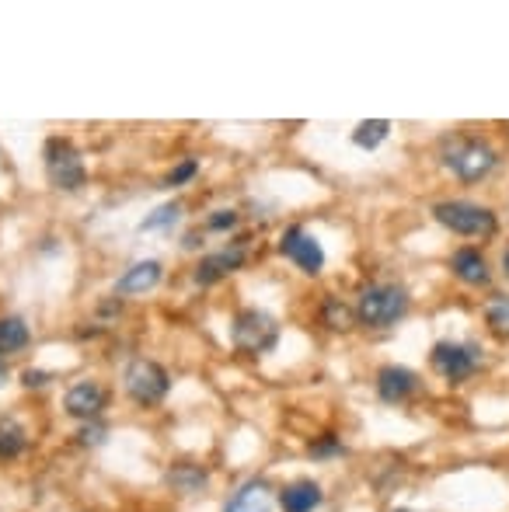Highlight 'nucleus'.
<instances>
[{
	"label": "nucleus",
	"instance_id": "nucleus-1",
	"mask_svg": "<svg viewBox=\"0 0 509 512\" xmlns=\"http://www.w3.org/2000/svg\"><path fill=\"white\" fill-rule=\"evenodd\" d=\"M408 310V290L394 283H374L360 293L356 314L367 328H391L394 321H401Z\"/></svg>",
	"mask_w": 509,
	"mask_h": 512
},
{
	"label": "nucleus",
	"instance_id": "nucleus-2",
	"mask_svg": "<svg viewBox=\"0 0 509 512\" xmlns=\"http://www.w3.org/2000/svg\"><path fill=\"white\" fill-rule=\"evenodd\" d=\"M496 161H499L496 150L482 140H471V136H457V140H450L447 147H443V164H447L457 178H464V182L485 178L496 168Z\"/></svg>",
	"mask_w": 509,
	"mask_h": 512
},
{
	"label": "nucleus",
	"instance_id": "nucleus-3",
	"mask_svg": "<svg viewBox=\"0 0 509 512\" xmlns=\"http://www.w3.org/2000/svg\"><path fill=\"white\" fill-rule=\"evenodd\" d=\"M433 216L443 223L447 230L464 237H489L496 230V213L478 203H464V199H454V203H440L433 209Z\"/></svg>",
	"mask_w": 509,
	"mask_h": 512
},
{
	"label": "nucleus",
	"instance_id": "nucleus-4",
	"mask_svg": "<svg viewBox=\"0 0 509 512\" xmlns=\"http://www.w3.org/2000/svg\"><path fill=\"white\" fill-rule=\"evenodd\" d=\"M46 171H49V182H53L56 189L74 192L84 185V161H81V154H77L74 143L63 140V136L46 140Z\"/></svg>",
	"mask_w": 509,
	"mask_h": 512
},
{
	"label": "nucleus",
	"instance_id": "nucleus-5",
	"mask_svg": "<svg viewBox=\"0 0 509 512\" xmlns=\"http://www.w3.org/2000/svg\"><path fill=\"white\" fill-rule=\"evenodd\" d=\"M482 366V349L475 342H440L433 349V370L450 384H464Z\"/></svg>",
	"mask_w": 509,
	"mask_h": 512
},
{
	"label": "nucleus",
	"instance_id": "nucleus-6",
	"mask_svg": "<svg viewBox=\"0 0 509 512\" xmlns=\"http://www.w3.org/2000/svg\"><path fill=\"white\" fill-rule=\"evenodd\" d=\"M126 391L133 401H140V405H157V401L168 394L171 380L168 373H164V366H157L154 359H133V363L126 366Z\"/></svg>",
	"mask_w": 509,
	"mask_h": 512
},
{
	"label": "nucleus",
	"instance_id": "nucleus-7",
	"mask_svg": "<svg viewBox=\"0 0 509 512\" xmlns=\"http://www.w3.org/2000/svg\"><path fill=\"white\" fill-rule=\"evenodd\" d=\"M231 335L241 352H269L279 338V324L269 314H262V310H241L234 317Z\"/></svg>",
	"mask_w": 509,
	"mask_h": 512
},
{
	"label": "nucleus",
	"instance_id": "nucleus-8",
	"mask_svg": "<svg viewBox=\"0 0 509 512\" xmlns=\"http://www.w3.org/2000/svg\"><path fill=\"white\" fill-rule=\"evenodd\" d=\"M279 251H283L300 272H307V276H318V272L325 269V248H321L318 237L307 234L304 227L286 230L283 241H279Z\"/></svg>",
	"mask_w": 509,
	"mask_h": 512
},
{
	"label": "nucleus",
	"instance_id": "nucleus-9",
	"mask_svg": "<svg viewBox=\"0 0 509 512\" xmlns=\"http://www.w3.org/2000/svg\"><path fill=\"white\" fill-rule=\"evenodd\" d=\"M415 391H419V377L408 366H384L377 373V394H381V401H387V405H401Z\"/></svg>",
	"mask_w": 509,
	"mask_h": 512
},
{
	"label": "nucleus",
	"instance_id": "nucleus-10",
	"mask_svg": "<svg viewBox=\"0 0 509 512\" xmlns=\"http://www.w3.org/2000/svg\"><path fill=\"white\" fill-rule=\"evenodd\" d=\"M105 401H109V394H105L102 384H95V380H81V384H74L67 391V411L74 418H98L105 408Z\"/></svg>",
	"mask_w": 509,
	"mask_h": 512
},
{
	"label": "nucleus",
	"instance_id": "nucleus-11",
	"mask_svg": "<svg viewBox=\"0 0 509 512\" xmlns=\"http://www.w3.org/2000/svg\"><path fill=\"white\" fill-rule=\"evenodd\" d=\"M241 265H245V248H241V244H234V248H224V251H217V255H210V258H203V262H199L196 283L210 286V283H217V279L231 276V272L241 269Z\"/></svg>",
	"mask_w": 509,
	"mask_h": 512
},
{
	"label": "nucleus",
	"instance_id": "nucleus-12",
	"mask_svg": "<svg viewBox=\"0 0 509 512\" xmlns=\"http://www.w3.org/2000/svg\"><path fill=\"white\" fill-rule=\"evenodd\" d=\"M450 269H454V276L461 279V283H468V286H489V279H492L489 262H485V255L478 248L454 251V262H450Z\"/></svg>",
	"mask_w": 509,
	"mask_h": 512
},
{
	"label": "nucleus",
	"instance_id": "nucleus-13",
	"mask_svg": "<svg viewBox=\"0 0 509 512\" xmlns=\"http://www.w3.org/2000/svg\"><path fill=\"white\" fill-rule=\"evenodd\" d=\"M157 283H161V262H136V265H129L123 276H119L116 293H126V297H133V293L154 290Z\"/></svg>",
	"mask_w": 509,
	"mask_h": 512
},
{
	"label": "nucleus",
	"instance_id": "nucleus-14",
	"mask_svg": "<svg viewBox=\"0 0 509 512\" xmlns=\"http://www.w3.org/2000/svg\"><path fill=\"white\" fill-rule=\"evenodd\" d=\"M321 488L314 485V481H293V485H286L283 492H279V506L283 512H314L321 506Z\"/></svg>",
	"mask_w": 509,
	"mask_h": 512
},
{
	"label": "nucleus",
	"instance_id": "nucleus-15",
	"mask_svg": "<svg viewBox=\"0 0 509 512\" xmlns=\"http://www.w3.org/2000/svg\"><path fill=\"white\" fill-rule=\"evenodd\" d=\"M224 512H272V488L265 485V481H248V485L227 502Z\"/></svg>",
	"mask_w": 509,
	"mask_h": 512
},
{
	"label": "nucleus",
	"instance_id": "nucleus-16",
	"mask_svg": "<svg viewBox=\"0 0 509 512\" xmlns=\"http://www.w3.org/2000/svg\"><path fill=\"white\" fill-rule=\"evenodd\" d=\"M28 446V432L18 418H0V460H14Z\"/></svg>",
	"mask_w": 509,
	"mask_h": 512
},
{
	"label": "nucleus",
	"instance_id": "nucleus-17",
	"mask_svg": "<svg viewBox=\"0 0 509 512\" xmlns=\"http://www.w3.org/2000/svg\"><path fill=\"white\" fill-rule=\"evenodd\" d=\"M387 133H391V122H387V119H367V122H360V126H356L353 143H356V147H363V150H374V147H381V143L387 140Z\"/></svg>",
	"mask_w": 509,
	"mask_h": 512
},
{
	"label": "nucleus",
	"instance_id": "nucleus-18",
	"mask_svg": "<svg viewBox=\"0 0 509 512\" xmlns=\"http://www.w3.org/2000/svg\"><path fill=\"white\" fill-rule=\"evenodd\" d=\"M28 345V328L21 317H0V352H18Z\"/></svg>",
	"mask_w": 509,
	"mask_h": 512
},
{
	"label": "nucleus",
	"instance_id": "nucleus-19",
	"mask_svg": "<svg viewBox=\"0 0 509 512\" xmlns=\"http://www.w3.org/2000/svg\"><path fill=\"white\" fill-rule=\"evenodd\" d=\"M168 481H171V485H175L182 495H196L199 488L206 485V471H199V467L182 464V467H175V471L168 474Z\"/></svg>",
	"mask_w": 509,
	"mask_h": 512
},
{
	"label": "nucleus",
	"instance_id": "nucleus-20",
	"mask_svg": "<svg viewBox=\"0 0 509 512\" xmlns=\"http://www.w3.org/2000/svg\"><path fill=\"white\" fill-rule=\"evenodd\" d=\"M485 324H489L499 338H509V297H496L485 307Z\"/></svg>",
	"mask_w": 509,
	"mask_h": 512
},
{
	"label": "nucleus",
	"instance_id": "nucleus-21",
	"mask_svg": "<svg viewBox=\"0 0 509 512\" xmlns=\"http://www.w3.org/2000/svg\"><path fill=\"white\" fill-rule=\"evenodd\" d=\"M178 216H182V206L168 203V206L154 209V213H150L147 220L140 223V230H164V227H171V223H178Z\"/></svg>",
	"mask_w": 509,
	"mask_h": 512
},
{
	"label": "nucleus",
	"instance_id": "nucleus-22",
	"mask_svg": "<svg viewBox=\"0 0 509 512\" xmlns=\"http://www.w3.org/2000/svg\"><path fill=\"white\" fill-rule=\"evenodd\" d=\"M346 446L339 443V436H321L318 443H311V457H339Z\"/></svg>",
	"mask_w": 509,
	"mask_h": 512
},
{
	"label": "nucleus",
	"instance_id": "nucleus-23",
	"mask_svg": "<svg viewBox=\"0 0 509 512\" xmlns=\"http://www.w3.org/2000/svg\"><path fill=\"white\" fill-rule=\"evenodd\" d=\"M325 317H328L332 328H349V310L342 304H335V300H328L325 304Z\"/></svg>",
	"mask_w": 509,
	"mask_h": 512
},
{
	"label": "nucleus",
	"instance_id": "nucleus-24",
	"mask_svg": "<svg viewBox=\"0 0 509 512\" xmlns=\"http://www.w3.org/2000/svg\"><path fill=\"white\" fill-rule=\"evenodd\" d=\"M196 171H199V164H196V161H182V164H178V168L168 175V185H185L192 175H196Z\"/></svg>",
	"mask_w": 509,
	"mask_h": 512
},
{
	"label": "nucleus",
	"instance_id": "nucleus-25",
	"mask_svg": "<svg viewBox=\"0 0 509 512\" xmlns=\"http://www.w3.org/2000/svg\"><path fill=\"white\" fill-rule=\"evenodd\" d=\"M234 223H238V213H234V209H217V213L210 216V230H231Z\"/></svg>",
	"mask_w": 509,
	"mask_h": 512
},
{
	"label": "nucleus",
	"instance_id": "nucleus-26",
	"mask_svg": "<svg viewBox=\"0 0 509 512\" xmlns=\"http://www.w3.org/2000/svg\"><path fill=\"white\" fill-rule=\"evenodd\" d=\"M39 384H46V373H39V370H25V387H39Z\"/></svg>",
	"mask_w": 509,
	"mask_h": 512
},
{
	"label": "nucleus",
	"instance_id": "nucleus-27",
	"mask_svg": "<svg viewBox=\"0 0 509 512\" xmlns=\"http://www.w3.org/2000/svg\"><path fill=\"white\" fill-rule=\"evenodd\" d=\"M81 439H84V443H102V429H98V425H95V429H84Z\"/></svg>",
	"mask_w": 509,
	"mask_h": 512
},
{
	"label": "nucleus",
	"instance_id": "nucleus-28",
	"mask_svg": "<svg viewBox=\"0 0 509 512\" xmlns=\"http://www.w3.org/2000/svg\"><path fill=\"white\" fill-rule=\"evenodd\" d=\"M503 265H506V272H509V251H506V258H503Z\"/></svg>",
	"mask_w": 509,
	"mask_h": 512
},
{
	"label": "nucleus",
	"instance_id": "nucleus-29",
	"mask_svg": "<svg viewBox=\"0 0 509 512\" xmlns=\"http://www.w3.org/2000/svg\"><path fill=\"white\" fill-rule=\"evenodd\" d=\"M0 380H4V363H0Z\"/></svg>",
	"mask_w": 509,
	"mask_h": 512
},
{
	"label": "nucleus",
	"instance_id": "nucleus-30",
	"mask_svg": "<svg viewBox=\"0 0 509 512\" xmlns=\"http://www.w3.org/2000/svg\"><path fill=\"white\" fill-rule=\"evenodd\" d=\"M394 512H408V509H394Z\"/></svg>",
	"mask_w": 509,
	"mask_h": 512
}]
</instances>
